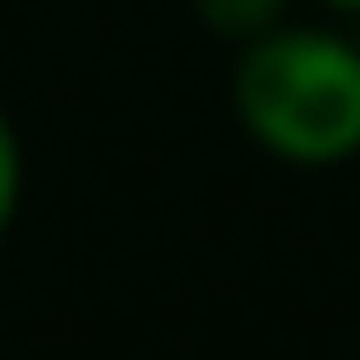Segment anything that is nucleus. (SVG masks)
<instances>
[{
    "label": "nucleus",
    "mask_w": 360,
    "mask_h": 360,
    "mask_svg": "<svg viewBox=\"0 0 360 360\" xmlns=\"http://www.w3.org/2000/svg\"><path fill=\"white\" fill-rule=\"evenodd\" d=\"M233 114L294 167H334L360 154V47L321 27L254 34L233 67Z\"/></svg>",
    "instance_id": "1"
},
{
    "label": "nucleus",
    "mask_w": 360,
    "mask_h": 360,
    "mask_svg": "<svg viewBox=\"0 0 360 360\" xmlns=\"http://www.w3.org/2000/svg\"><path fill=\"white\" fill-rule=\"evenodd\" d=\"M193 7H200L207 27L254 40V34H267V27H281V7H287V0H193Z\"/></svg>",
    "instance_id": "2"
},
{
    "label": "nucleus",
    "mask_w": 360,
    "mask_h": 360,
    "mask_svg": "<svg viewBox=\"0 0 360 360\" xmlns=\"http://www.w3.org/2000/svg\"><path fill=\"white\" fill-rule=\"evenodd\" d=\"M13 200H20V141H13V120L0 114V233L13 220Z\"/></svg>",
    "instance_id": "3"
},
{
    "label": "nucleus",
    "mask_w": 360,
    "mask_h": 360,
    "mask_svg": "<svg viewBox=\"0 0 360 360\" xmlns=\"http://www.w3.org/2000/svg\"><path fill=\"white\" fill-rule=\"evenodd\" d=\"M327 7H340V13H360V0H327Z\"/></svg>",
    "instance_id": "4"
}]
</instances>
